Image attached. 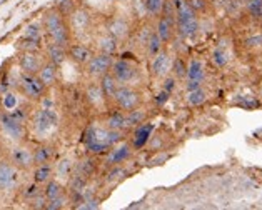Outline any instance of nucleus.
<instances>
[{
	"label": "nucleus",
	"mask_w": 262,
	"mask_h": 210,
	"mask_svg": "<svg viewBox=\"0 0 262 210\" xmlns=\"http://www.w3.org/2000/svg\"><path fill=\"white\" fill-rule=\"evenodd\" d=\"M124 130H111L105 125H91L82 135V144L91 155H105L114 145L124 142Z\"/></svg>",
	"instance_id": "obj_1"
},
{
	"label": "nucleus",
	"mask_w": 262,
	"mask_h": 210,
	"mask_svg": "<svg viewBox=\"0 0 262 210\" xmlns=\"http://www.w3.org/2000/svg\"><path fill=\"white\" fill-rule=\"evenodd\" d=\"M59 113L54 109V107H50V109H46V107H40L39 110H35L32 113L30 117V122H32V129L37 133V135H47V133L55 129L57 125H59Z\"/></svg>",
	"instance_id": "obj_2"
},
{
	"label": "nucleus",
	"mask_w": 262,
	"mask_h": 210,
	"mask_svg": "<svg viewBox=\"0 0 262 210\" xmlns=\"http://www.w3.org/2000/svg\"><path fill=\"white\" fill-rule=\"evenodd\" d=\"M111 74L116 77V80L120 85H132V84H136L140 77V68L134 62L122 57V59L114 60Z\"/></svg>",
	"instance_id": "obj_3"
},
{
	"label": "nucleus",
	"mask_w": 262,
	"mask_h": 210,
	"mask_svg": "<svg viewBox=\"0 0 262 210\" xmlns=\"http://www.w3.org/2000/svg\"><path fill=\"white\" fill-rule=\"evenodd\" d=\"M18 90L22 92L24 97H27L29 100H40L46 95L47 87L42 84V80L37 77V74H25L20 72L17 79Z\"/></svg>",
	"instance_id": "obj_4"
},
{
	"label": "nucleus",
	"mask_w": 262,
	"mask_h": 210,
	"mask_svg": "<svg viewBox=\"0 0 262 210\" xmlns=\"http://www.w3.org/2000/svg\"><path fill=\"white\" fill-rule=\"evenodd\" d=\"M112 102L116 104L119 110L129 112L142 105V94H140L137 88H134L132 85H119Z\"/></svg>",
	"instance_id": "obj_5"
},
{
	"label": "nucleus",
	"mask_w": 262,
	"mask_h": 210,
	"mask_svg": "<svg viewBox=\"0 0 262 210\" xmlns=\"http://www.w3.org/2000/svg\"><path fill=\"white\" fill-rule=\"evenodd\" d=\"M116 60V57L111 54H102L97 52L92 55V59L85 63V74L94 80H99L102 75H105L107 72H111L112 63Z\"/></svg>",
	"instance_id": "obj_6"
},
{
	"label": "nucleus",
	"mask_w": 262,
	"mask_h": 210,
	"mask_svg": "<svg viewBox=\"0 0 262 210\" xmlns=\"http://www.w3.org/2000/svg\"><path fill=\"white\" fill-rule=\"evenodd\" d=\"M20 183V170L10 160H0V192L7 194Z\"/></svg>",
	"instance_id": "obj_7"
},
{
	"label": "nucleus",
	"mask_w": 262,
	"mask_h": 210,
	"mask_svg": "<svg viewBox=\"0 0 262 210\" xmlns=\"http://www.w3.org/2000/svg\"><path fill=\"white\" fill-rule=\"evenodd\" d=\"M104 30L107 34H111L114 39H117L119 42H124L129 39V35L132 34L130 22L127 20L122 15H111L104 24Z\"/></svg>",
	"instance_id": "obj_8"
},
{
	"label": "nucleus",
	"mask_w": 262,
	"mask_h": 210,
	"mask_svg": "<svg viewBox=\"0 0 262 210\" xmlns=\"http://www.w3.org/2000/svg\"><path fill=\"white\" fill-rule=\"evenodd\" d=\"M0 130L14 142H22L25 138V124L12 117L9 110L0 113Z\"/></svg>",
	"instance_id": "obj_9"
},
{
	"label": "nucleus",
	"mask_w": 262,
	"mask_h": 210,
	"mask_svg": "<svg viewBox=\"0 0 262 210\" xmlns=\"http://www.w3.org/2000/svg\"><path fill=\"white\" fill-rule=\"evenodd\" d=\"M132 145L129 142H120L117 145H114V147L111 149L105 154V158H104V167L105 169H111L114 167V165H122V164H127L130 160L132 157Z\"/></svg>",
	"instance_id": "obj_10"
},
{
	"label": "nucleus",
	"mask_w": 262,
	"mask_h": 210,
	"mask_svg": "<svg viewBox=\"0 0 262 210\" xmlns=\"http://www.w3.org/2000/svg\"><path fill=\"white\" fill-rule=\"evenodd\" d=\"M67 22L70 25L72 34H84L92 27V14L84 7H75L67 15Z\"/></svg>",
	"instance_id": "obj_11"
},
{
	"label": "nucleus",
	"mask_w": 262,
	"mask_h": 210,
	"mask_svg": "<svg viewBox=\"0 0 262 210\" xmlns=\"http://www.w3.org/2000/svg\"><path fill=\"white\" fill-rule=\"evenodd\" d=\"M170 65H172V55L167 50H161L156 57L150 59V74L152 77H156L159 80L165 79L167 75H170Z\"/></svg>",
	"instance_id": "obj_12"
},
{
	"label": "nucleus",
	"mask_w": 262,
	"mask_h": 210,
	"mask_svg": "<svg viewBox=\"0 0 262 210\" xmlns=\"http://www.w3.org/2000/svg\"><path fill=\"white\" fill-rule=\"evenodd\" d=\"M10 162L14 164L18 170L34 169V155H32V150L24 147V145H15V147L10 150Z\"/></svg>",
	"instance_id": "obj_13"
},
{
	"label": "nucleus",
	"mask_w": 262,
	"mask_h": 210,
	"mask_svg": "<svg viewBox=\"0 0 262 210\" xmlns=\"http://www.w3.org/2000/svg\"><path fill=\"white\" fill-rule=\"evenodd\" d=\"M152 132H154V124H150V122H144L137 127H134V132L129 142L132 145V149L140 150L142 147H145L147 142H149L152 137Z\"/></svg>",
	"instance_id": "obj_14"
},
{
	"label": "nucleus",
	"mask_w": 262,
	"mask_h": 210,
	"mask_svg": "<svg viewBox=\"0 0 262 210\" xmlns=\"http://www.w3.org/2000/svg\"><path fill=\"white\" fill-rule=\"evenodd\" d=\"M43 62L46 60L40 52H20L18 55V67H20V72L25 74H37Z\"/></svg>",
	"instance_id": "obj_15"
},
{
	"label": "nucleus",
	"mask_w": 262,
	"mask_h": 210,
	"mask_svg": "<svg viewBox=\"0 0 262 210\" xmlns=\"http://www.w3.org/2000/svg\"><path fill=\"white\" fill-rule=\"evenodd\" d=\"M67 54H69L70 60L75 62L77 65H82V67H85V63L91 60L92 55H94L92 49L89 45H85V43H80V42L70 43V45L67 47Z\"/></svg>",
	"instance_id": "obj_16"
},
{
	"label": "nucleus",
	"mask_w": 262,
	"mask_h": 210,
	"mask_svg": "<svg viewBox=\"0 0 262 210\" xmlns=\"http://www.w3.org/2000/svg\"><path fill=\"white\" fill-rule=\"evenodd\" d=\"M46 35L50 42H55V43H59V45H63V47H69L70 43H72V39H74V34H72V30H70L69 22H63L60 25H57L55 29L46 32Z\"/></svg>",
	"instance_id": "obj_17"
},
{
	"label": "nucleus",
	"mask_w": 262,
	"mask_h": 210,
	"mask_svg": "<svg viewBox=\"0 0 262 210\" xmlns=\"http://www.w3.org/2000/svg\"><path fill=\"white\" fill-rule=\"evenodd\" d=\"M95 43V50L102 54H111V55H116L119 52V45L120 42L117 39H114L111 34H107L105 30H102L100 34L94 39Z\"/></svg>",
	"instance_id": "obj_18"
},
{
	"label": "nucleus",
	"mask_w": 262,
	"mask_h": 210,
	"mask_svg": "<svg viewBox=\"0 0 262 210\" xmlns=\"http://www.w3.org/2000/svg\"><path fill=\"white\" fill-rule=\"evenodd\" d=\"M46 55H47V60L55 63L57 67H62L63 63L67 62V59H69L67 47L59 45V43L50 42V40L46 43Z\"/></svg>",
	"instance_id": "obj_19"
},
{
	"label": "nucleus",
	"mask_w": 262,
	"mask_h": 210,
	"mask_svg": "<svg viewBox=\"0 0 262 210\" xmlns=\"http://www.w3.org/2000/svg\"><path fill=\"white\" fill-rule=\"evenodd\" d=\"M154 30H156V34L162 39L164 43H169L176 34V22L170 20V18H167V17H164V15H159Z\"/></svg>",
	"instance_id": "obj_20"
},
{
	"label": "nucleus",
	"mask_w": 262,
	"mask_h": 210,
	"mask_svg": "<svg viewBox=\"0 0 262 210\" xmlns=\"http://www.w3.org/2000/svg\"><path fill=\"white\" fill-rule=\"evenodd\" d=\"M201 30V22H199V17L192 18V20H187V22H179L176 24V32L179 34L181 39L185 40H192L197 37Z\"/></svg>",
	"instance_id": "obj_21"
},
{
	"label": "nucleus",
	"mask_w": 262,
	"mask_h": 210,
	"mask_svg": "<svg viewBox=\"0 0 262 210\" xmlns=\"http://www.w3.org/2000/svg\"><path fill=\"white\" fill-rule=\"evenodd\" d=\"M37 77H39L42 80V84L46 85L47 88L55 85L57 79H59V67L55 65V63H52L50 60L43 62L40 70L37 72Z\"/></svg>",
	"instance_id": "obj_22"
},
{
	"label": "nucleus",
	"mask_w": 262,
	"mask_h": 210,
	"mask_svg": "<svg viewBox=\"0 0 262 210\" xmlns=\"http://www.w3.org/2000/svg\"><path fill=\"white\" fill-rule=\"evenodd\" d=\"M74 170L79 172V174H82L84 177H87V179H92V177L95 175V172L99 170V162L95 160V155L89 154V157L80 158V160L75 164Z\"/></svg>",
	"instance_id": "obj_23"
},
{
	"label": "nucleus",
	"mask_w": 262,
	"mask_h": 210,
	"mask_svg": "<svg viewBox=\"0 0 262 210\" xmlns=\"http://www.w3.org/2000/svg\"><path fill=\"white\" fill-rule=\"evenodd\" d=\"M184 80H206V65H204V62L199 59H190L187 63V74H185Z\"/></svg>",
	"instance_id": "obj_24"
},
{
	"label": "nucleus",
	"mask_w": 262,
	"mask_h": 210,
	"mask_svg": "<svg viewBox=\"0 0 262 210\" xmlns=\"http://www.w3.org/2000/svg\"><path fill=\"white\" fill-rule=\"evenodd\" d=\"M55 170L50 164H40V165H34L32 169V180L40 183L43 187V183H47L50 179H54Z\"/></svg>",
	"instance_id": "obj_25"
},
{
	"label": "nucleus",
	"mask_w": 262,
	"mask_h": 210,
	"mask_svg": "<svg viewBox=\"0 0 262 210\" xmlns=\"http://www.w3.org/2000/svg\"><path fill=\"white\" fill-rule=\"evenodd\" d=\"M85 97H87V100L91 102L94 107L104 105V102L107 100L104 92H102L99 82H91V84L85 87Z\"/></svg>",
	"instance_id": "obj_26"
},
{
	"label": "nucleus",
	"mask_w": 262,
	"mask_h": 210,
	"mask_svg": "<svg viewBox=\"0 0 262 210\" xmlns=\"http://www.w3.org/2000/svg\"><path fill=\"white\" fill-rule=\"evenodd\" d=\"M99 84H100V88H102V92H104L107 100H112L114 99V95H116L117 88L120 85L119 82L116 80V77H114L111 72H107L105 75H102V77L99 79Z\"/></svg>",
	"instance_id": "obj_27"
},
{
	"label": "nucleus",
	"mask_w": 262,
	"mask_h": 210,
	"mask_svg": "<svg viewBox=\"0 0 262 210\" xmlns=\"http://www.w3.org/2000/svg\"><path fill=\"white\" fill-rule=\"evenodd\" d=\"M104 125L111 130H124V132L129 130L127 120H125V112H122V110H116V112L108 113Z\"/></svg>",
	"instance_id": "obj_28"
},
{
	"label": "nucleus",
	"mask_w": 262,
	"mask_h": 210,
	"mask_svg": "<svg viewBox=\"0 0 262 210\" xmlns=\"http://www.w3.org/2000/svg\"><path fill=\"white\" fill-rule=\"evenodd\" d=\"M32 155H34V165L50 164L54 158V147L52 145H47V144L37 145V147L32 150Z\"/></svg>",
	"instance_id": "obj_29"
},
{
	"label": "nucleus",
	"mask_w": 262,
	"mask_h": 210,
	"mask_svg": "<svg viewBox=\"0 0 262 210\" xmlns=\"http://www.w3.org/2000/svg\"><path fill=\"white\" fill-rule=\"evenodd\" d=\"M127 175H129V170L124 167V164L122 165H114V167L108 169V172L105 174L104 182L107 183V185H117V183L122 182Z\"/></svg>",
	"instance_id": "obj_30"
},
{
	"label": "nucleus",
	"mask_w": 262,
	"mask_h": 210,
	"mask_svg": "<svg viewBox=\"0 0 262 210\" xmlns=\"http://www.w3.org/2000/svg\"><path fill=\"white\" fill-rule=\"evenodd\" d=\"M89 185V179L84 177L79 172H72L70 177L67 179V189H69V194H80L82 190Z\"/></svg>",
	"instance_id": "obj_31"
},
{
	"label": "nucleus",
	"mask_w": 262,
	"mask_h": 210,
	"mask_svg": "<svg viewBox=\"0 0 262 210\" xmlns=\"http://www.w3.org/2000/svg\"><path fill=\"white\" fill-rule=\"evenodd\" d=\"M165 43L162 42V39L156 34V30L152 32L150 37H149V40L145 42V45H144V50H145V55L149 57V59H152V57H156L161 50L164 49Z\"/></svg>",
	"instance_id": "obj_32"
},
{
	"label": "nucleus",
	"mask_w": 262,
	"mask_h": 210,
	"mask_svg": "<svg viewBox=\"0 0 262 210\" xmlns=\"http://www.w3.org/2000/svg\"><path fill=\"white\" fill-rule=\"evenodd\" d=\"M42 192H43V195L47 197V200H52V199H57V197L66 194V189H63V185L59 180L50 179L47 183H43Z\"/></svg>",
	"instance_id": "obj_33"
},
{
	"label": "nucleus",
	"mask_w": 262,
	"mask_h": 210,
	"mask_svg": "<svg viewBox=\"0 0 262 210\" xmlns=\"http://www.w3.org/2000/svg\"><path fill=\"white\" fill-rule=\"evenodd\" d=\"M125 120H127V127L129 129H134L140 124H144L147 120V112L142 109V107H137V109H132L129 112H125Z\"/></svg>",
	"instance_id": "obj_34"
},
{
	"label": "nucleus",
	"mask_w": 262,
	"mask_h": 210,
	"mask_svg": "<svg viewBox=\"0 0 262 210\" xmlns=\"http://www.w3.org/2000/svg\"><path fill=\"white\" fill-rule=\"evenodd\" d=\"M206 100H207V92L204 90L202 87L185 92V102H187L190 107H199L202 104H206Z\"/></svg>",
	"instance_id": "obj_35"
},
{
	"label": "nucleus",
	"mask_w": 262,
	"mask_h": 210,
	"mask_svg": "<svg viewBox=\"0 0 262 210\" xmlns=\"http://www.w3.org/2000/svg\"><path fill=\"white\" fill-rule=\"evenodd\" d=\"M185 74H187V62L182 57H172V65H170V75H174L177 80H184Z\"/></svg>",
	"instance_id": "obj_36"
},
{
	"label": "nucleus",
	"mask_w": 262,
	"mask_h": 210,
	"mask_svg": "<svg viewBox=\"0 0 262 210\" xmlns=\"http://www.w3.org/2000/svg\"><path fill=\"white\" fill-rule=\"evenodd\" d=\"M74 169H75V164L72 158H69V157H63L62 160H59V164L54 167L57 177H62V179H69L70 174L74 172Z\"/></svg>",
	"instance_id": "obj_37"
},
{
	"label": "nucleus",
	"mask_w": 262,
	"mask_h": 210,
	"mask_svg": "<svg viewBox=\"0 0 262 210\" xmlns=\"http://www.w3.org/2000/svg\"><path fill=\"white\" fill-rule=\"evenodd\" d=\"M17 47L22 50V52H40L42 50V40L37 39H29V37H20L17 42Z\"/></svg>",
	"instance_id": "obj_38"
},
{
	"label": "nucleus",
	"mask_w": 262,
	"mask_h": 210,
	"mask_svg": "<svg viewBox=\"0 0 262 210\" xmlns=\"http://www.w3.org/2000/svg\"><path fill=\"white\" fill-rule=\"evenodd\" d=\"M164 2H165V0H144V2H142V7H144V10H145V14H147V15L159 17V15L162 14Z\"/></svg>",
	"instance_id": "obj_39"
},
{
	"label": "nucleus",
	"mask_w": 262,
	"mask_h": 210,
	"mask_svg": "<svg viewBox=\"0 0 262 210\" xmlns=\"http://www.w3.org/2000/svg\"><path fill=\"white\" fill-rule=\"evenodd\" d=\"M24 37H29V39H37L42 40L43 39V25L39 22H32L29 24L24 30Z\"/></svg>",
	"instance_id": "obj_40"
},
{
	"label": "nucleus",
	"mask_w": 262,
	"mask_h": 210,
	"mask_svg": "<svg viewBox=\"0 0 262 210\" xmlns=\"http://www.w3.org/2000/svg\"><path fill=\"white\" fill-rule=\"evenodd\" d=\"M10 112V115L14 117V119H17L18 122H22V124H27V122H30V117H32V113H30V109L27 105H20L18 104L15 109H12V110H9Z\"/></svg>",
	"instance_id": "obj_41"
},
{
	"label": "nucleus",
	"mask_w": 262,
	"mask_h": 210,
	"mask_svg": "<svg viewBox=\"0 0 262 210\" xmlns=\"http://www.w3.org/2000/svg\"><path fill=\"white\" fill-rule=\"evenodd\" d=\"M247 14L251 15L254 20H262V0H247L244 4Z\"/></svg>",
	"instance_id": "obj_42"
},
{
	"label": "nucleus",
	"mask_w": 262,
	"mask_h": 210,
	"mask_svg": "<svg viewBox=\"0 0 262 210\" xmlns=\"http://www.w3.org/2000/svg\"><path fill=\"white\" fill-rule=\"evenodd\" d=\"M212 60L217 67H226L227 62H229V52L226 49H224V45H219L212 54Z\"/></svg>",
	"instance_id": "obj_43"
},
{
	"label": "nucleus",
	"mask_w": 262,
	"mask_h": 210,
	"mask_svg": "<svg viewBox=\"0 0 262 210\" xmlns=\"http://www.w3.org/2000/svg\"><path fill=\"white\" fill-rule=\"evenodd\" d=\"M18 105V95L12 90H7L5 94H2V107L4 110H12Z\"/></svg>",
	"instance_id": "obj_44"
},
{
	"label": "nucleus",
	"mask_w": 262,
	"mask_h": 210,
	"mask_svg": "<svg viewBox=\"0 0 262 210\" xmlns=\"http://www.w3.org/2000/svg\"><path fill=\"white\" fill-rule=\"evenodd\" d=\"M39 194H42V185H40V183H37V182H32V183H29V185L22 190V199L25 202H29V200L34 199V197L39 195Z\"/></svg>",
	"instance_id": "obj_45"
},
{
	"label": "nucleus",
	"mask_w": 262,
	"mask_h": 210,
	"mask_svg": "<svg viewBox=\"0 0 262 210\" xmlns=\"http://www.w3.org/2000/svg\"><path fill=\"white\" fill-rule=\"evenodd\" d=\"M189 4V7L192 9L197 15L201 14H207L209 9H210V2L209 0H185Z\"/></svg>",
	"instance_id": "obj_46"
},
{
	"label": "nucleus",
	"mask_w": 262,
	"mask_h": 210,
	"mask_svg": "<svg viewBox=\"0 0 262 210\" xmlns=\"http://www.w3.org/2000/svg\"><path fill=\"white\" fill-rule=\"evenodd\" d=\"M67 203H69V197H67V194H63L60 197H57V199L47 200L46 210H62L67 207Z\"/></svg>",
	"instance_id": "obj_47"
},
{
	"label": "nucleus",
	"mask_w": 262,
	"mask_h": 210,
	"mask_svg": "<svg viewBox=\"0 0 262 210\" xmlns=\"http://www.w3.org/2000/svg\"><path fill=\"white\" fill-rule=\"evenodd\" d=\"M100 203H102L100 197L94 195V197H91V199H87L84 203H80L79 208L80 210H97V208H100Z\"/></svg>",
	"instance_id": "obj_48"
},
{
	"label": "nucleus",
	"mask_w": 262,
	"mask_h": 210,
	"mask_svg": "<svg viewBox=\"0 0 262 210\" xmlns=\"http://www.w3.org/2000/svg\"><path fill=\"white\" fill-rule=\"evenodd\" d=\"M29 207L30 208H35V210H43L47 207V197L42 194H39L37 197H34L32 200H29Z\"/></svg>",
	"instance_id": "obj_49"
},
{
	"label": "nucleus",
	"mask_w": 262,
	"mask_h": 210,
	"mask_svg": "<svg viewBox=\"0 0 262 210\" xmlns=\"http://www.w3.org/2000/svg\"><path fill=\"white\" fill-rule=\"evenodd\" d=\"M152 32H154V29L149 27V25H145V27H142V29L139 30L137 42H139V45H140V47H144V45H145V42L149 40V37H150Z\"/></svg>",
	"instance_id": "obj_50"
},
{
	"label": "nucleus",
	"mask_w": 262,
	"mask_h": 210,
	"mask_svg": "<svg viewBox=\"0 0 262 210\" xmlns=\"http://www.w3.org/2000/svg\"><path fill=\"white\" fill-rule=\"evenodd\" d=\"M162 80H164V84H162V90L169 92V94L174 92L176 84H177V79L174 77V75H167V77L162 79Z\"/></svg>",
	"instance_id": "obj_51"
},
{
	"label": "nucleus",
	"mask_w": 262,
	"mask_h": 210,
	"mask_svg": "<svg viewBox=\"0 0 262 210\" xmlns=\"http://www.w3.org/2000/svg\"><path fill=\"white\" fill-rule=\"evenodd\" d=\"M246 45L249 49H257L262 45V35H254V37H249L246 40Z\"/></svg>",
	"instance_id": "obj_52"
},
{
	"label": "nucleus",
	"mask_w": 262,
	"mask_h": 210,
	"mask_svg": "<svg viewBox=\"0 0 262 210\" xmlns=\"http://www.w3.org/2000/svg\"><path fill=\"white\" fill-rule=\"evenodd\" d=\"M169 97H170V94H169V92H165V90H161V92H159V94L156 95V104H157L159 107H162V105H165V104H167Z\"/></svg>",
	"instance_id": "obj_53"
},
{
	"label": "nucleus",
	"mask_w": 262,
	"mask_h": 210,
	"mask_svg": "<svg viewBox=\"0 0 262 210\" xmlns=\"http://www.w3.org/2000/svg\"><path fill=\"white\" fill-rule=\"evenodd\" d=\"M209 2H210V5H217V7H224L227 0H209Z\"/></svg>",
	"instance_id": "obj_54"
},
{
	"label": "nucleus",
	"mask_w": 262,
	"mask_h": 210,
	"mask_svg": "<svg viewBox=\"0 0 262 210\" xmlns=\"http://www.w3.org/2000/svg\"><path fill=\"white\" fill-rule=\"evenodd\" d=\"M239 2H241V4H246V2H247V0H239Z\"/></svg>",
	"instance_id": "obj_55"
}]
</instances>
